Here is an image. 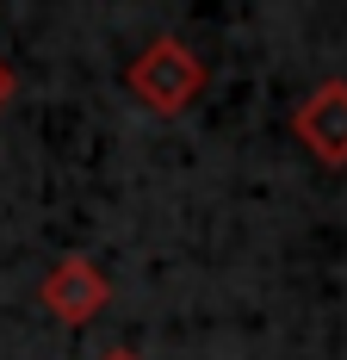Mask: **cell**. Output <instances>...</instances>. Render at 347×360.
<instances>
[{
    "label": "cell",
    "mask_w": 347,
    "mask_h": 360,
    "mask_svg": "<svg viewBox=\"0 0 347 360\" xmlns=\"http://www.w3.org/2000/svg\"><path fill=\"white\" fill-rule=\"evenodd\" d=\"M124 94L143 112H155V118H180V112L205 94V63L180 37H149L137 56L124 63Z\"/></svg>",
    "instance_id": "obj_1"
},
{
    "label": "cell",
    "mask_w": 347,
    "mask_h": 360,
    "mask_svg": "<svg viewBox=\"0 0 347 360\" xmlns=\"http://www.w3.org/2000/svg\"><path fill=\"white\" fill-rule=\"evenodd\" d=\"M37 298H44V311H50L56 323L81 329V323H93L105 304H112V280H105V274L87 261V255H63V261L44 274Z\"/></svg>",
    "instance_id": "obj_2"
},
{
    "label": "cell",
    "mask_w": 347,
    "mask_h": 360,
    "mask_svg": "<svg viewBox=\"0 0 347 360\" xmlns=\"http://www.w3.org/2000/svg\"><path fill=\"white\" fill-rule=\"evenodd\" d=\"M292 137L322 168H347V81H316L292 112Z\"/></svg>",
    "instance_id": "obj_3"
},
{
    "label": "cell",
    "mask_w": 347,
    "mask_h": 360,
    "mask_svg": "<svg viewBox=\"0 0 347 360\" xmlns=\"http://www.w3.org/2000/svg\"><path fill=\"white\" fill-rule=\"evenodd\" d=\"M6 100H13V69L0 63V112H6Z\"/></svg>",
    "instance_id": "obj_4"
},
{
    "label": "cell",
    "mask_w": 347,
    "mask_h": 360,
    "mask_svg": "<svg viewBox=\"0 0 347 360\" xmlns=\"http://www.w3.org/2000/svg\"><path fill=\"white\" fill-rule=\"evenodd\" d=\"M100 360H143V354H131V348H112V354H100Z\"/></svg>",
    "instance_id": "obj_5"
}]
</instances>
